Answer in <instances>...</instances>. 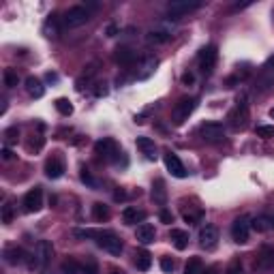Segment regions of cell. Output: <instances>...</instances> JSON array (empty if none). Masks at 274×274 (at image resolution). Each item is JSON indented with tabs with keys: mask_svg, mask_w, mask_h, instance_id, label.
<instances>
[{
	"mask_svg": "<svg viewBox=\"0 0 274 274\" xmlns=\"http://www.w3.org/2000/svg\"><path fill=\"white\" fill-rule=\"evenodd\" d=\"M114 199H116V202H124V199H127V193H124V191H116Z\"/></svg>",
	"mask_w": 274,
	"mask_h": 274,
	"instance_id": "46",
	"label": "cell"
},
{
	"mask_svg": "<svg viewBox=\"0 0 274 274\" xmlns=\"http://www.w3.org/2000/svg\"><path fill=\"white\" fill-rule=\"evenodd\" d=\"M4 261H7V264H11V266L24 264V261H26V251H24V248H20V246H11V248H7V251H4Z\"/></svg>",
	"mask_w": 274,
	"mask_h": 274,
	"instance_id": "20",
	"label": "cell"
},
{
	"mask_svg": "<svg viewBox=\"0 0 274 274\" xmlns=\"http://www.w3.org/2000/svg\"><path fill=\"white\" fill-rule=\"evenodd\" d=\"M199 7H202L199 0H173L167 4V15H170V20H180V17L197 11Z\"/></svg>",
	"mask_w": 274,
	"mask_h": 274,
	"instance_id": "1",
	"label": "cell"
},
{
	"mask_svg": "<svg viewBox=\"0 0 274 274\" xmlns=\"http://www.w3.org/2000/svg\"><path fill=\"white\" fill-rule=\"evenodd\" d=\"M79 178H82V182L84 184H88L90 189H97V180L92 178V173L86 170V167H82V171H79Z\"/></svg>",
	"mask_w": 274,
	"mask_h": 274,
	"instance_id": "37",
	"label": "cell"
},
{
	"mask_svg": "<svg viewBox=\"0 0 274 274\" xmlns=\"http://www.w3.org/2000/svg\"><path fill=\"white\" fill-rule=\"evenodd\" d=\"M152 199H154V204H159V206H165V202H167L165 182L161 178L154 180V184H152Z\"/></svg>",
	"mask_w": 274,
	"mask_h": 274,
	"instance_id": "24",
	"label": "cell"
},
{
	"mask_svg": "<svg viewBox=\"0 0 274 274\" xmlns=\"http://www.w3.org/2000/svg\"><path fill=\"white\" fill-rule=\"evenodd\" d=\"M199 135H202V139H206V141H221L223 135H225V129H223V124H219V122H204L202 127H199Z\"/></svg>",
	"mask_w": 274,
	"mask_h": 274,
	"instance_id": "7",
	"label": "cell"
},
{
	"mask_svg": "<svg viewBox=\"0 0 274 274\" xmlns=\"http://www.w3.org/2000/svg\"><path fill=\"white\" fill-rule=\"evenodd\" d=\"M13 204H4L2 206V223L4 225H9V223H13Z\"/></svg>",
	"mask_w": 274,
	"mask_h": 274,
	"instance_id": "38",
	"label": "cell"
},
{
	"mask_svg": "<svg viewBox=\"0 0 274 274\" xmlns=\"http://www.w3.org/2000/svg\"><path fill=\"white\" fill-rule=\"evenodd\" d=\"M165 167H167V171L171 173L173 178H186V170H184V165H182V161H180L173 152H165Z\"/></svg>",
	"mask_w": 274,
	"mask_h": 274,
	"instance_id": "14",
	"label": "cell"
},
{
	"mask_svg": "<svg viewBox=\"0 0 274 274\" xmlns=\"http://www.w3.org/2000/svg\"><path fill=\"white\" fill-rule=\"evenodd\" d=\"M135 266H137V270H141V272L150 270V266H152V255L148 253L146 248L137 251V253H135Z\"/></svg>",
	"mask_w": 274,
	"mask_h": 274,
	"instance_id": "25",
	"label": "cell"
},
{
	"mask_svg": "<svg viewBox=\"0 0 274 274\" xmlns=\"http://www.w3.org/2000/svg\"><path fill=\"white\" fill-rule=\"evenodd\" d=\"M170 238H171L173 246H176L178 251H184V248L189 246V234L182 232V229H171V232H170Z\"/></svg>",
	"mask_w": 274,
	"mask_h": 274,
	"instance_id": "26",
	"label": "cell"
},
{
	"mask_svg": "<svg viewBox=\"0 0 274 274\" xmlns=\"http://www.w3.org/2000/svg\"><path fill=\"white\" fill-rule=\"evenodd\" d=\"M54 105H56V109H58L62 116H71L73 114V105H71V101H68V99H58Z\"/></svg>",
	"mask_w": 274,
	"mask_h": 274,
	"instance_id": "35",
	"label": "cell"
},
{
	"mask_svg": "<svg viewBox=\"0 0 274 274\" xmlns=\"http://www.w3.org/2000/svg\"><path fill=\"white\" fill-rule=\"evenodd\" d=\"M253 229L255 232H270L274 229V214H259L253 219Z\"/></svg>",
	"mask_w": 274,
	"mask_h": 274,
	"instance_id": "21",
	"label": "cell"
},
{
	"mask_svg": "<svg viewBox=\"0 0 274 274\" xmlns=\"http://www.w3.org/2000/svg\"><path fill=\"white\" fill-rule=\"evenodd\" d=\"M193 82H195V77H193V73H184V75H182V84H184V86H191Z\"/></svg>",
	"mask_w": 274,
	"mask_h": 274,
	"instance_id": "45",
	"label": "cell"
},
{
	"mask_svg": "<svg viewBox=\"0 0 274 274\" xmlns=\"http://www.w3.org/2000/svg\"><path fill=\"white\" fill-rule=\"evenodd\" d=\"M216 242H219V229L214 225L202 227V232H199V244H202L206 251H210V248L216 246Z\"/></svg>",
	"mask_w": 274,
	"mask_h": 274,
	"instance_id": "13",
	"label": "cell"
},
{
	"mask_svg": "<svg viewBox=\"0 0 274 274\" xmlns=\"http://www.w3.org/2000/svg\"><path fill=\"white\" fill-rule=\"evenodd\" d=\"M95 73H97V65H90V67H88V71H84V73H82V77L77 79V90H84V88H86L84 84H90V79L95 77Z\"/></svg>",
	"mask_w": 274,
	"mask_h": 274,
	"instance_id": "31",
	"label": "cell"
},
{
	"mask_svg": "<svg viewBox=\"0 0 274 274\" xmlns=\"http://www.w3.org/2000/svg\"><path fill=\"white\" fill-rule=\"evenodd\" d=\"M118 30H120V28H118L116 24H109L107 30H105V34H107V36H116V34H118Z\"/></svg>",
	"mask_w": 274,
	"mask_h": 274,
	"instance_id": "44",
	"label": "cell"
},
{
	"mask_svg": "<svg viewBox=\"0 0 274 274\" xmlns=\"http://www.w3.org/2000/svg\"><path fill=\"white\" fill-rule=\"evenodd\" d=\"M60 33V26H58V17L52 15V17H47L45 24H43V34L49 36V39H56Z\"/></svg>",
	"mask_w": 274,
	"mask_h": 274,
	"instance_id": "27",
	"label": "cell"
},
{
	"mask_svg": "<svg viewBox=\"0 0 274 274\" xmlns=\"http://www.w3.org/2000/svg\"><path fill=\"white\" fill-rule=\"evenodd\" d=\"M227 274H242V268H240V264H234V266L227 270Z\"/></svg>",
	"mask_w": 274,
	"mask_h": 274,
	"instance_id": "47",
	"label": "cell"
},
{
	"mask_svg": "<svg viewBox=\"0 0 274 274\" xmlns=\"http://www.w3.org/2000/svg\"><path fill=\"white\" fill-rule=\"evenodd\" d=\"M171 39L170 33H165V30H152V33L146 34V41L150 43V45H163V43H167Z\"/></svg>",
	"mask_w": 274,
	"mask_h": 274,
	"instance_id": "28",
	"label": "cell"
},
{
	"mask_svg": "<svg viewBox=\"0 0 274 274\" xmlns=\"http://www.w3.org/2000/svg\"><path fill=\"white\" fill-rule=\"evenodd\" d=\"M41 208H43V191H41V186H34V189L28 191L26 197H24V210H26L28 214H33V212H39Z\"/></svg>",
	"mask_w": 274,
	"mask_h": 274,
	"instance_id": "8",
	"label": "cell"
},
{
	"mask_svg": "<svg viewBox=\"0 0 274 274\" xmlns=\"http://www.w3.org/2000/svg\"><path fill=\"white\" fill-rule=\"evenodd\" d=\"M202 270H204L202 259H199V257H191L189 264H186V268H184V274H202Z\"/></svg>",
	"mask_w": 274,
	"mask_h": 274,
	"instance_id": "32",
	"label": "cell"
},
{
	"mask_svg": "<svg viewBox=\"0 0 274 274\" xmlns=\"http://www.w3.org/2000/svg\"><path fill=\"white\" fill-rule=\"evenodd\" d=\"M109 274H122V270H111Z\"/></svg>",
	"mask_w": 274,
	"mask_h": 274,
	"instance_id": "50",
	"label": "cell"
},
{
	"mask_svg": "<svg viewBox=\"0 0 274 274\" xmlns=\"http://www.w3.org/2000/svg\"><path fill=\"white\" fill-rule=\"evenodd\" d=\"M135 238L139 240L141 244H152L154 238H157V232H154V227L150 223H141V225L135 229Z\"/></svg>",
	"mask_w": 274,
	"mask_h": 274,
	"instance_id": "16",
	"label": "cell"
},
{
	"mask_svg": "<svg viewBox=\"0 0 274 274\" xmlns=\"http://www.w3.org/2000/svg\"><path fill=\"white\" fill-rule=\"evenodd\" d=\"M157 67H159V60H157V58H146L144 62H141V67H139L141 71H137L135 77H137V79H148L154 71H157Z\"/></svg>",
	"mask_w": 274,
	"mask_h": 274,
	"instance_id": "22",
	"label": "cell"
},
{
	"mask_svg": "<svg viewBox=\"0 0 274 274\" xmlns=\"http://www.w3.org/2000/svg\"><path fill=\"white\" fill-rule=\"evenodd\" d=\"M95 152L101 157L103 161H116L118 159V146L114 139H109V137H103V139H99L95 144Z\"/></svg>",
	"mask_w": 274,
	"mask_h": 274,
	"instance_id": "6",
	"label": "cell"
},
{
	"mask_svg": "<svg viewBox=\"0 0 274 274\" xmlns=\"http://www.w3.org/2000/svg\"><path fill=\"white\" fill-rule=\"evenodd\" d=\"M272 15H274V13H272Z\"/></svg>",
	"mask_w": 274,
	"mask_h": 274,
	"instance_id": "52",
	"label": "cell"
},
{
	"mask_svg": "<svg viewBox=\"0 0 274 274\" xmlns=\"http://www.w3.org/2000/svg\"><path fill=\"white\" fill-rule=\"evenodd\" d=\"M88 20H90V11L86 7H82V4H79V7H71L65 13V17H62V22H65L67 28H79Z\"/></svg>",
	"mask_w": 274,
	"mask_h": 274,
	"instance_id": "4",
	"label": "cell"
},
{
	"mask_svg": "<svg viewBox=\"0 0 274 274\" xmlns=\"http://www.w3.org/2000/svg\"><path fill=\"white\" fill-rule=\"evenodd\" d=\"M60 272L62 274H79L82 270H79L75 259H65V261H62V266H60Z\"/></svg>",
	"mask_w": 274,
	"mask_h": 274,
	"instance_id": "33",
	"label": "cell"
},
{
	"mask_svg": "<svg viewBox=\"0 0 274 274\" xmlns=\"http://www.w3.org/2000/svg\"><path fill=\"white\" fill-rule=\"evenodd\" d=\"M17 84H20V75H17V71L7 68V71H4V86H7V88H15Z\"/></svg>",
	"mask_w": 274,
	"mask_h": 274,
	"instance_id": "34",
	"label": "cell"
},
{
	"mask_svg": "<svg viewBox=\"0 0 274 274\" xmlns=\"http://www.w3.org/2000/svg\"><path fill=\"white\" fill-rule=\"evenodd\" d=\"M248 118V103H246V95H240L236 99V109L229 114V120H234L236 127H244Z\"/></svg>",
	"mask_w": 274,
	"mask_h": 274,
	"instance_id": "9",
	"label": "cell"
},
{
	"mask_svg": "<svg viewBox=\"0 0 274 274\" xmlns=\"http://www.w3.org/2000/svg\"><path fill=\"white\" fill-rule=\"evenodd\" d=\"M144 219H146V212L133 208V206H127V208L122 210V221L127 223V225H135V223H141Z\"/></svg>",
	"mask_w": 274,
	"mask_h": 274,
	"instance_id": "19",
	"label": "cell"
},
{
	"mask_svg": "<svg viewBox=\"0 0 274 274\" xmlns=\"http://www.w3.org/2000/svg\"><path fill=\"white\" fill-rule=\"evenodd\" d=\"M173 268H176V264H173L171 257H161V270H163V272H173Z\"/></svg>",
	"mask_w": 274,
	"mask_h": 274,
	"instance_id": "41",
	"label": "cell"
},
{
	"mask_svg": "<svg viewBox=\"0 0 274 274\" xmlns=\"http://www.w3.org/2000/svg\"><path fill=\"white\" fill-rule=\"evenodd\" d=\"M52 257H54L52 242H49V240H41L39 246H36V259H34V264L39 266V268H47V264L52 261Z\"/></svg>",
	"mask_w": 274,
	"mask_h": 274,
	"instance_id": "12",
	"label": "cell"
},
{
	"mask_svg": "<svg viewBox=\"0 0 274 274\" xmlns=\"http://www.w3.org/2000/svg\"><path fill=\"white\" fill-rule=\"evenodd\" d=\"M47 82H58V75L56 73H47Z\"/></svg>",
	"mask_w": 274,
	"mask_h": 274,
	"instance_id": "48",
	"label": "cell"
},
{
	"mask_svg": "<svg viewBox=\"0 0 274 274\" xmlns=\"http://www.w3.org/2000/svg\"><path fill=\"white\" fill-rule=\"evenodd\" d=\"M248 232H251V225H248V221L244 219V216L234 221V225H232L234 242H238V244H246V242H248Z\"/></svg>",
	"mask_w": 274,
	"mask_h": 274,
	"instance_id": "11",
	"label": "cell"
},
{
	"mask_svg": "<svg viewBox=\"0 0 274 274\" xmlns=\"http://www.w3.org/2000/svg\"><path fill=\"white\" fill-rule=\"evenodd\" d=\"M26 90H28V95L34 97V99H41L43 95H45V88H43V84L36 77H28L26 79Z\"/></svg>",
	"mask_w": 274,
	"mask_h": 274,
	"instance_id": "29",
	"label": "cell"
},
{
	"mask_svg": "<svg viewBox=\"0 0 274 274\" xmlns=\"http://www.w3.org/2000/svg\"><path fill=\"white\" fill-rule=\"evenodd\" d=\"M95 238H97V244L103 248V251H107L111 255H120L122 253V240L118 238V236L114 232H97L95 234Z\"/></svg>",
	"mask_w": 274,
	"mask_h": 274,
	"instance_id": "3",
	"label": "cell"
},
{
	"mask_svg": "<svg viewBox=\"0 0 274 274\" xmlns=\"http://www.w3.org/2000/svg\"><path fill=\"white\" fill-rule=\"evenodd\" d=\"M0 154H2V159H4V161H13V159H15V154L11 152L9 148H2V150H0Z\"/></svg>",
	"mask_w": 274,
	"mask_h": 274,
	"instance_id": "43",
	"label": "cell"
},
{
	"mask_svg": "<svg viewBox=\"0 0 274 274\" xmlns=\"http://www.w3.org/2000/svg\"><path fill=\"white\" fill-rule=\"evenodd\" d=\"M62 173H65V163H62V159L60 157L47 159V163H45V176L49 180H58Z\"/></svg>",
	"mask_w": 274,
	"mask_h": 274,
	"instance_id": "15",
	"label": "cell"
},
{
	"mask_svg": "<svg viewBox=\"0 0 274 274\" xmlns=\"http://www.w3.org/2000/svg\"><path fill=\"white\" fill-rule=\"evenodd\" d=\"M216 60H219V49H216V45H206L197 56L199 68H202L204 73H212Z\"/></svg>",
	"mask_w": 274,
	"mask_h": 274,
	"instance_id": "5",
	"label": "cell"
},
{
	"mask_svg": "<svg viewBox=\"0 0 274 274\" xmlns=\"http://www.w3.org/2000/svg\"><path fill=\"white\" fill-rule=\"evenodd\" d=\"M84 274H99V266H97V261L92 259V257H88V259H86Z\"/></svg>",
	"mask_w": 274,
	"mask_h": 274,
	"instance_id": "39",
	"label": "cell"
},
{
	"mask_svg": "<svg viewBox=\"0 0 274 274\" xmlns=\"http://www.w3.org/2000/svg\"><path fill=\"white\" fill-rule=\"evenodd\" d=\"M137 148L141 150V154H144L146 159H150V161H154L157 159V144L150 139V137H137Z\"/></svg>",
	"mask_w": 274,
	"mask_h": 274,
	"instance_id": "17",
	"label": "cell"
},
{
	"mask_svg": "<svg viewBox=\"0 0 274 274\" xmlns=\"http://www.w3.org/2000/svg\"><path fill=\"white\" fill-rule=\"evenodd\" d=\"M92 219L95 221H107L109 219V208L105 204H92Z\"/></svg>",
	"mask_w": 274,
	"mask_h": 274,
	"instance_id": "30",
	"label": "cell"
},
{
	"mask_svg": "<svg viewBox=\"0 0 274 274\" xmlns=\"http://www.w3.org/2000/svg\"><path fill=\"white\" fill-rule=\"evenodd\" d=\"M17 137H20V131H17V127H11L4 131V144L11 146V144H15L17 141Z\"/></svg>",
	"mask_w": 274,
	"mask_h": 274,
	"instance_id": "36",
	"label": "cell"
},
{
	"mask_svg": "<svg viewBox=\"0 0 274 274\" xmlns=\"http://www.w3.org/2000/svg\"><path fill=\"white\" fill-rule=\"evenodd\" d=\"M114 58H116V62H120L122 67H133L135 60H137V54L133 52V49H129V47H118Z\"/></svg>",
	"mask_w": 274,
	"mask_h": 274,
	"instance_id": "18",
	"label": "cell"
},
{
	"mask_svg": "<svg viewBox=\"0 0 274 274\" xmlns=\"http://www.w3.org/2000/svg\"><path fill=\"white\" fill-rule=\"evenodd\" d=\"M197 107V99L193 97H182L180 101L173 105V111H171V120L173 124H182L184 120H189V116L195 111Z\"/></svg>",
	"mask_w": 274,
	"mask_h": 274,
	"instance_id": "2",
	"label": "cell"
},
{
	"mask_svg": "<svg viewBox=\"0 0 274 274\" xmlns=\"http://www.w3.org/2000/svg\"><path fill=\"white\" fill-rule=\"evenodd\" d=\"M259 268L264 270H274V246H264L259 253Z\"/></svg>",
	"mask_w": 274,
	"mask_h": 274,
	"instance_id": "23",
	"label": "cell"
},
{
	"mask_svg": "<svg viewBox=\"0 0 274 274\" xmlns=\"http://www.w3.org/2000/svg\"><path fill=\"white\" fill-rule=\"evenodd\" d=\"M202 274H216V266L208 268V270H202Z\"/></svg>",
	"mask_w": 274,
	"mask_h": 274,
	"instance_id": "49",
	"label": "cell"
},
{
	"mask_svg": "<svg viewBox=\"0 0 274 274\" xmlns=\"http://www.w3.org/2000/svg\"><path fill=\"white\" fill-rule=\"evenodd\" d=\"M161 221L163 223H173V214L170 210H161Z\"/></svg>",
	"mask_w": 274,
	"mask_h": 274,
	"instance_id": "42",
	"label": "cell"
},
{
	"mask_svg": "<svg viewBox=\"0 0 274 274\" xmlns=\"http://www.w3.org/2000/svg\"><path fill=\"white\" fill-rule=\"evenodd\" d=\"M270 118H274V107H272V109H270Z\"/></svg>",
	"mask_w": 274,
	"mask_h": 274,
	"instance_id": "51",
	"label": "cell"
},
{
	"mask_svg": "<svg viewBox=\"0 0 274 274\" xmlns=\"http://www.w3.org/2000/svg\"><path fill=\"white\" fill-rule=\"evenodd\" d=\"M257 135L264 137V139H270V137H274V127H268V124H264V127H257Z\"/></svg>",
	"mask_w": 274,
	"mask_h": 274,
	"instance_id": "40",
	"label": "cell"
},
{
	"mask_svg": "<svg viewBox=\"0 0 274 274\" xmlns=\"http://www.w3.org/2000/svg\"><path fill=\"white\" fill-rule=\"evenodd\" d=\"M270 86H274V56L266 62L264 68H261L257 86H255V88H257V90H268Z\"/></svg>",
	"mask_w": 274,
	"mask_h": 274,
	"instance_id": "10",
	"label": "cell"
}]
</instances>
